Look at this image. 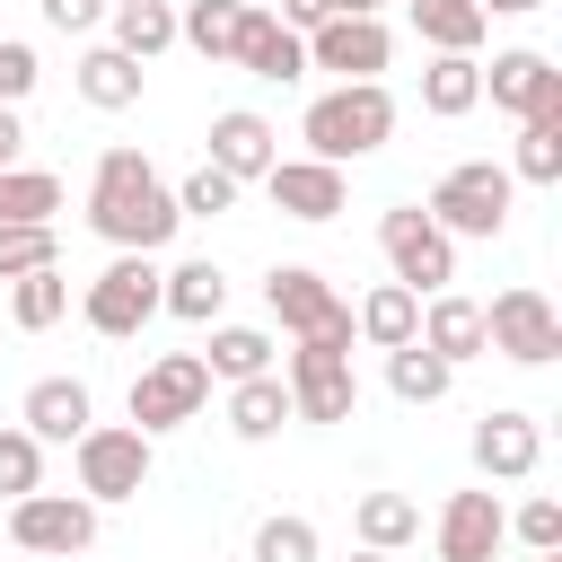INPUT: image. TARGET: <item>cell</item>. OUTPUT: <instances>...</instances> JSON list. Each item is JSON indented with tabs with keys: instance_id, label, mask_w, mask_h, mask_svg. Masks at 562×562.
I'll use <instances>...</instances> for the list:
<instances>
[{
	"instance_id": "1",
	"label": "cell",
	"mask_w": 562,
	"mask_h": 562,
	"mask_svg": "<svg viewBox=\"0 0 562 562\" xmlns=\"http://www.w3.org/2000/svg\"><path fill=\"white\" fill-rule=\"evenodd\" d=\"M88 228L114 255H158L184 220H176V193L158 184V167L140 149H105L97 158V184H88Z\"/></svg>"
},
{
	"instance_id": "2",
	"label": "cell",
	"mask_w": 562,
	"mask_h": 562,
	"mask_svg": "<svg viewBox=\"0 0 562 562\" xmlns=\"http://www.w3.org/2000/svg\"><path fill=\"white\" fill-rule=\"evenodd\" d=\"M386 132H395V97H386V79H351V88H325V97L299 114V140H307V158H325V167L386 149Z\"/></svg>"
},
{
	"instance_id": "3",
	"label": "cell",
	"mask_w": 562,
	"mask_h": 562,
	"mask_svg": "<svg viewBox=\"0 0 562 562\" xmlns=\"http://www.w3.org/2000/svg\"><path fill=\"white\" fill-rule=\"evenodd\" d=\"M509 167H492V158H465V167H448L439 184H430V228L439 237H501L509 228Z\"/></svg>"
},
{
	"instance_id": "4",
	"label": "cell",
	"mask_w": 562,
	"mask_h": 562,
	"mask_svg": "<svg viewBox=\"0 0 562 562\" xmlns=\"http://www.w3.org/2000/svg\"><path fill=\"white\" fill-rule=\"evenodd\" d=\"M263 307L281 316V334L325 342V351H351V307L334 299V281H325L316 263H272V272H263Z\"/></svg>"
},
{
	"instance_id": "5",
	"label": "cell",
	"mask_w": 562,
	"mask_h": 562,
	"mask_svg": "<svg viewBox=\"0 0 562 562\" xmlns=\"http://www.w3.org/2000/svg\"><path fill=\"white\" fill-rule=\"evenodd\" d=\"M70 457H79V501H140V483H149V439L132 430V422H88L79 439H70Z\"/></svg>"
},
{
	"instance_id": "6",
	"label": "cell",
	"mask_w": 562,
	"mask_h": 562,
	"mask_svg": "<svg viewBox=\"0 0 562 562\" xmlns=\"http://www.w3.org/2000/svg\"><path fill=\"white\" fill-rule=\"evenodd\" d=\"M378 246H386V263H395V281H404L413 299H439V290L457 281V237H439L422 202L378 211Z\"/></svg>"
},
{
	"instance_id": "7",
	"label": "cell",
	"mask_w": 562,
	"mask_h": 562,
	"mask_svg": "<svg viewBox=\"0 0 562 562\" xmlns=\"http://www.w3.org/2000/svg\"><path fill=\"white\" fill-rule=\"evenodd\" d=\"M79 316H88V334H105V342H132V334L158 316V263H149V255H114V263L88 281Z\"/></svg>"
},
{
	"instance_id": "8",
	"label": "cell",
	"mask_w": 562,
	"mask_h": 562,
	"mask_svg": "<svg viewBox=\"0 0 562 562\" xmlns=\"http://www.w3.org/2000/svg\"><path fill=\"white\" fill-rule=\"evenodd\" d=\"M202 404H211V369H202V351H167V360H149V369L132 378V430H140V439L193 422Z\"/></svg>"
},
{
	"instance_id": "9",
	"label": "cell",
	"mask_w": 562,
	"mask_h": 562,
	"mask_svg": "<svg viewBox=\"0 0 562 562\" xmlns=\"http://www.w3.org/2000/svg\"><path fill=\"white\" fill-rule=\"evenodd\" d=\"M9 536L26 553H44V562H70V553L97 544V501H79V492H26V501H9Z\"/></svg>"
},
{
	"instance_id": "10",
	"label": "cell",
	"mask_w": 562,
	"mask_h": 562,
	"mask_svg": "<svg viewBox=\"0 0 562 562\" xmlns=\"http://www.w3.org/2000/svg\"><path fill=\"white\" fill-rule=\"evenodd\" d=\"M281 386H290V413L299 422H351V404H360L351 351H325V342H299L281 360Z\"/></svg>"
},
{
	"instance_id": "11",
	"label": "cell",
	"mask_w": 562,
	"mask_h": 562,
	"mask_svg": "<svg viewBox=\"0 0 562 562\" xmlns=\"http://www.w3.org/2000/svg\"><path fill=\"white\" fill-rule=\"evenodd\" d=\"M483 342H492L501 360L544 369V360L562 351V316H553V299H544V290H501V299L483 307Z\"/></svg>"
},
{
	"instance_id": "12",
	"label": "cell",
	"mask_w": 562,
	"mask_h": 562,
	"mask_svg": "<svg viewBox=\"0 0 562 562\" xmlns=\"http://www.w3.org/2000/svg\"><path fill=\"white\" fill-rule=\"evenodd\" d=\"M386 53H395V35H386L378 18H325V26L307 35V70H334L342 88H351V79H378Z\"/></svg>"
},
{
	"instance_id": "13",
	"label": "cell",
	"mask_w": 562,
	"mask_h": 562,
	"mask_svg": "<svg viewBox=\"0 0 562 562\" xmlns=\"http://www.w3.org/2000/svg\"><path fill=\"white\" fill-rule=\"evenodd\" d=\"M483 97L527 123V114H553V105H562V70L518 44V53H492V61H483Z\"/></svg>"
},
{
	"instance_id": "14",
	"label": "cell",
	"mask_w": 562,
	"mask_h": 562,
	"mask_svg": "<svg viewBox=\"0 0 562 562\" xmlns=\"http://www.w3.org/2000/svg\"><path fill=\"white\" fill-rule=\"evenodd\" d=\"M263 193H272V211H290V220H334V211L351 202L342 167H325V158H272V167H263Z\"/></svg>"
},
{
	"instance_id": "15",
	"label": "cell",
	"mask_w": 562,
	"mask_h": 562,
	"mask_svg": "<svg viewBox=\"0 0 562 562\" xmlns=\"http://www.w3.org/2000/svg\"><path fill=\"white\" fill-rule=\"evenodd\" d=\"M509 544V509L492 492H448L439 509V562H492Z\"/></svg>"
},
{
	"instance_id": "16",
	"label": "cell",
	"mask_w": 562,
	"mask_h": 562,
	"mask_svg": "<svg viewBox=\"0 0 562 562\" xmlns=\"http://www.w3.org/2000/svg\"><path fill=\"white\" fill-rule=\"evenodd\" d=\"M281 158V132L255 114V105H228V114H211V167L220 176H237V184H263V167Z\"/></svg>"
},
{
	"instance_id": "17",
	"label": "cell",
	"mask_w": 562,
	"mask_h": 562,
	"mask_svg": "<svg viewBox=\"0 0 562 562\" xmlns=\"http://www.w3.org/2000/svg\"><path fill=\"white\" fill-rule=\"evenodd\" d=\"M88 422H97V404H88V386H79V378H35V386H26V404H18V430H26L35 448H70Z\"/></svg>"
},
{
	"instance_id": "18",
	"label": "cell",
	"mask_w": 562,
	"mask_h": 562,
	"mask_svg": "<svg viewBox=\"0 0 562 562\" xmlns=\"http://www.w3.org/2000/svg\"><path fill=\"white\" fill-rule=\"evenodd\" d=\"M536 457H544V430H536V413H483L474 422V465L492 474V483H527L536 474Z\"/></svg>"
},
{
	"instance_id": "19",
	"label": "cell",
	"mask_w": 562,
	"mask_h": 562,
	"mask_svg": "<svg viewBox=\"0 0 562 562\" xmlns=\"http://www.w3.org/2000/svg\"><path fill=\"white\" fill-rule=\"evenodd\" d=\"M237 70H246V79H272V88H290V79H307V44H299L281 18L246 9V35H237Z\"/></svg>"
},
{
	"instance_id": "20",
	"label": "cell",
	"mask_w": 562,
	"mask_h": 562,
	"mask_svg": "<svg viewBox=\"0 0 562 562\" xmlns=\"http://www.w3.org/2000/svg\"><path fill=\"white\" fill-rule=\"evenodd\" d=\"M158 307L184 316V325H220V307H228V272H220L211 255H193V263L158 272Z\"/></svg>"
},
{
	"instance_id": "21",
	"label": "cell",
	"mask_w": 562,
	"mask_h": 562,
	"mask_svg": "<svg viewBox=\"0 0 562 562\" xmlns=\"http://www.w3.org/2000/svg\"><path fill=\"white\" fill-rule=\"evenodd\" d=\"M413 342H422V351H439L448 369H457V360H474V351H492V342H483V307H474V299H457V290H439V299L422 307V334H413Z\"/></svg>"
},
{
	"instance_id": "22",
	"label": "cell",
	"mask_w": 562,
	"mask_h": 562,
	"mask_svg": "<svg viewBox=\"0 0 562 562\" xmlns=\"http://www.w3.org/2000/svg\"><path fill=\"white\" fill-rule=\"evenodd\" d=\"M351 334H360V342H378V351H395V342H413V334H422V299H413L404 281H378V290L351 307Z\"/></svg>"
},
{
	"instance_id": "23",
	"label": "cell",
	"mask_w": 562,
	"mask_h": 562,
	"mask_svg": "<svg viewBox=\"0 0 562 562\" xmlns=\"http://www.w3.org/2000/svg\"><path fill=\"white\" fill-rule=\"evenodd\" d=\"M422 105H430L439 123L474 114V105H483V61H474V53H430V70H422Z\"/></svg>"
},
{
	"instance_id": "24",
	"label": "cell",
	"mask_w": 562,
	"mask_h": 562,
	"mask_svg": "<svg viewBox=\"0 0 562 562\" xmlns=\"http://www.w3.org/2000/svg\"><path fill=\"white\" fill-rule=\"evenodd\" d=\"M237 35H246V0H184L176 18V44H193L202 61H237Z\"/></svg>"
},
{
	"instance_id": "25",
	"label": "cell",
	"mask_w": 562,
	"mask_h": 562,
	"mask_svg": "<svg viewBox=\"0 0 562 562\" xmlns=\"http://www.w3.org/2000/svg\"><path fill=\"white\" fill-rule=\"evenodd\" d=\"M281 422H299V413H290V386H281L272 369H263V378H237V386H228V430H237V439H272Z\"/></svg>"
},
{
	"instance_id": "26",
	"label": "cell",
	"mask_w": 562,
	"mask_h": 562,
	"mask_svg": "<svg viewBox=\"0 0 562 562\" xmlns=\"http://www.w3.org/2000/svg\"><path fill=\"white\" fill-rule=\"evenodd\" d=\"M53 211H61V176L0 167V228H53Z\"/></svg>"
},
{
	"instance_id": "27",
	"label": "cell",
	"mask_w": 562,
	"mask_h": 562,
	"mask_svg": "<svg viewBox=\"0 0 562 562\" xmlns=\"http://www.w3.org/2000/svg\"><path fill=\"white\" fill-rule=\"evenodd\" d=\"M114 18V53L123 61H158L167 44H176V9L167 0H123V9H105Z\"/></svg>"
},
{
	"instance_id": "28",
	"label": "cell",
	"mask_w": 562,
	"mask_h": 562,
	"mask_svg": "<svg viewBox=\"0 0 562 562\" xmlns=\"http://www.w3.org/2000/svg\"><path fill=\"white\" fill-rule=\"evenodd\" d=\"M351 527H360V553H395V544H413V536H422V509H413L404 492H360Z\"/></svg>"
},
{
	"instance_id": "29",
	"label": "cell",
	"mask_w": 562,
	"mask_h": 562,
	"mask_svg": "<svg viewBox=\"0 0 562 562\" xmlns=\"http://www.w3.org/2000/svg\"><path fill=\"white\" fill-rule=\"evenodd\" d=\"M79 97H88L97 114H123V105H140V61H123L114 44H97V53L79 61Z\"/></svg>"
},
{
	"instance_id": "30",
	"label": "cell",
	"mask_w": 562,
	"mask_h": 562,
	"mask_svg": "<svg viewBox=\"0 0 562 562\" xmlns=\"http://www.w3.org/2000/svg\"><path fill=\"white\" fill-rule=\"evenodd\" d=\"M509 184H562V105L518 123V158H509Z\"/></svg>"
},
{
	"instance_id": "31",
	"label": "cell",
	"mask_w": 562,
	"mask_h": 562,
	"mask_svg": "<svg viewBox=\"0 0 562 562\" xmlns=\"http://www.w3.org/2000/svg\"><path fill=\"white\" fill-rule=\"evenodd\" d=\"M413 26H422V44H430V53H474L492 18H483L474 0H413Z\"/></svg>"
},
{
	"instance_id": "32",
	"label": "cell",
	"mask_w": 562,
	"mask_h": 562,
	"mask_svg": "<svg viewBox=\"0 0 562 562\" xmlns=\"http://www.w3.org/2000/svg\"><path fill=\"white\" fill-rule=\"evenodd\" d=\"M9 316H18L26 334H44V325H61V316H70V272H61V263H44V272H26V281H9Z\"/></svg>"
},
{
	"instance_id": "33",
	"label": "cell",
	"mask_w": 562,
	"mask_h": 562,
	"mask_svg": "<svg viewBox=\"0 0 562 562\" xmlns=\"http://www.w3.org/2000/svg\"><path fill=\"white\" fill-rule=\"evenodd\" d=\"M202 369L228 378V386H237V378H263V369H272V334H263V325H220L211 351H202Z\"/></svg>"
},
{
	"instance_id": "34",
	"label": "cell",
	"mask_w": 562,
	"mask_h": 562,
	"mask_svg": "<svg viewBox=\"0 0 562 562\" xmlns=\"http://www.w3.org/2000/svg\"><path fill=\"white\" fill-rule=\"evenodd\" d=\"M448 378H457V369H448L439 351H422V342H395V351H386V386H395L404 404H439Z\"/></svg>"
},
{
	"instance_id": "35",
	"label": "cell",
	"mask_w": 562,
	"mask_h": 562,
	"mask_svg": "<svg viewBox=\"0 0 562 562\" xmlns=\"http://www.w3.org/2000/svg\"><path fill=\"white\" fill-rule=\"evenodd\" d=\"M246 562H325V544H316V527H307V518L272 509V518L255 527V553H246Z\"/></svg>"
},
{
	"instance_id": "36",
	"label": "cell",
	"mask_w": 562,
	"mask_h": 562,
	"mask_svg": "<svg viewBox=\"0 0 562 562\" xmlns=\"http://www.w3.org/2000/svg\"><path fill=\"white\" fill-rule=\"evenodd\" d=\"M220 211H237V176H220L211 158L176 184V220H220Z\"/></svg>"
},
{
	"instance_id": "37",
	"label": "cell",
	"mask_w": 562,
	"mask_h": 562,
	"mask_svg": "<svg viewBox=\"0 0 562 562\" xmlns=\"http://www.w3.org/2000/svg\"><path fill=\"white\" fill-rule=\"evenodd\" d=\"M44 263H61V237L53 228H0V281H26Z\"/></svg>"
},
{
	"instance_id": "38",
	"label": "cell",
	"mask_w": 562,
	"mask_h": 562,
	"mask_svg": "<svg viewBox=\"0 0 562 562\" xmlns=\"http://www.w3.org/2000/svg\"><path fill=\"white\" fill-rule=\"evenodd\" d=\"M0 492H9V501L44 492V448H35L26 430H0Z\"/></svg>"
},
{
	"instance_id": "39",
	"label": "cell",
	"mask_w": 562,
	"mask_h": 562,
	"mask_svg": "<svg viewBox=\"0 0 562 562\" xmlns=\"http://www.w3.org/2000/svg\"><path fill=\"white\" fill-rule=\"evenodd\" d=\"M509 536H518L527 553H562V501H553V492H536V501L509 518Z\"/></svg>"
},
{
	"instance_id": "40",
	"label": "cell",
	"mask_w": 562,
	"mask_h": 562,
	"mask_svg": "<svg viewBox=\"0 0 562 562\" xmlns=\"http://www.w3.org/2000/svg\"><path fill=\"white\" fill-rule=\"evenodd\" d=\"M44 70H35V44H18V35H0V105H18L26 88H35Z\"/></svg>"
},
{
	"instance_id": "41",
	"label": "cell",
	"mask_w": 562,
	"mask_h": 562,
	"mask_svg": "<svg viewBox=\"0 0 562 562\" xmlns=\"http://www.w3.org/2000/svg\"><path fill=\"white\" fill-rule=\"evenodd\" d=\"M105 9H114V0H44V26H53V35H88Z\"/></svg>"
},
{
	"instance_id": "42",
	"label": "cell",
	"mask_w": 562,
	"mask_h": 562,
	"mask_svg": "<svg viewBox=\"0 0 562 562\" xmlns=\"http://www.w3.org/2000/svg\"><path fill=\"white\" fill-rule=\"evenodd\" d=\"M325 18H334V0H281V26H290L299 44H307V35L325 26Z\"/></svg>"
},
{
	"instance_id": "43",
	"label": "cell",
	"mask_w": 562,
	"mask_h": 562,
	"mask_svg": "<svg viewBox=\"0 0 562 562\" xmlns=\"http://www.w3.org/2000/svg\"><path fill=\"white\" fill-rule=\"evenodd\" d=\"M18 149H26V132H18V105H0V167H18Z\"/></svg>"
},
{
	"instance_id": "44",
	"label": "cell",
	"mask_w": 562,
	"mask_h": 562,
	"mask_svg": "<svg viewBox=\"0 0 562 562\" xmlns=\"http://www.w3.org/2000/svg\"><path fill=\"white\" fill-rule=\"evenodd\" d=\"M483 18H527V9H544V0H474Z\"/></svg>"
},
{
	"instance_id": "45",
	"label": "cell",
	"mask_w": 562,
	"mask_h": 562,
	"mask_svg": "<svg viewBox=\"0 0 562 562\" xmlns=\"http://www.w3.org/2000/svg\"><path fill=\"white\" fill-rule=\"evenodd\" d=\"M334 18H378V0H334Z\"/></svg>"
},
{
	"instance_id": "46",
	"label": "cell",
	"mask_w": 562,
	"mask_h": 562,
	"mask_svg": "<svg viewBox=\"0 0 562 562\" xmlns=\"http://www.w3.org/2000/svg\"><path fill=\"white\" fill-rule=\"evenodd\" d=\"M351 562H386V553H351Z\"/></svg>"
},
{
	"instance_id": "47",
	"label": "cell",
	"mask_w": 562,
	"mask_h": 562,
	"mask_svg": "<svg viewBox=\"0 0 562 562\" xmlns=\"http://www.w3.org/2000/svg\"><path fill=\"white\" fill-rule=\"evenodd\" d=\"M536 562H562V553H536Z\"/></svg>"
},
{
	"instance_id": "48",
	"label": "cell",
	"mask_w": 562,
	"mask_h": 562,
	"mask_svg": "<svg viewBox=\"0 0 562 562\" xmlns=\"http://www.w3.org/2000/svg\"><path fill=\"white\" fill-rule=\"evenodd\" d=\"M114 9H123V0H114Z\"/></svg>"
}]
</instances>
